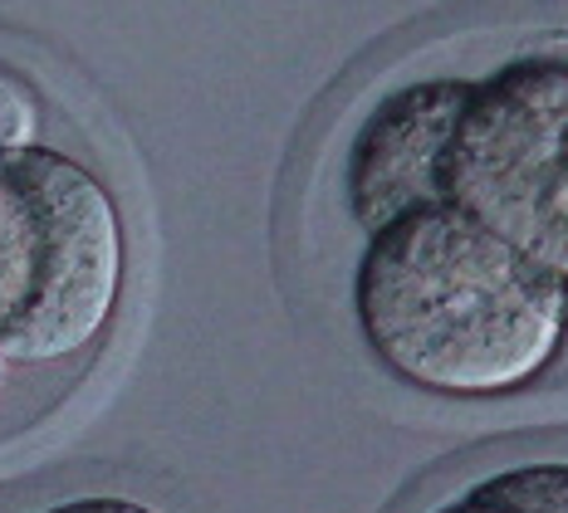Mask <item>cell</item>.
Segmentation results:
<instances>
[{"instance_id": "cell-6", "label": "cell", "mask_w": 568, "mask_h": 513, "mask_svg": "<svg viewBox=\"0 0 568 513\" xmlns=\"http://www.w3.org/2000/svg\"><path fill=\"white\" fill-rule=\"evenodd\" d=\"M44 137V99L16 64H0V157L30 152Z\"/></svg>"}, {"instance_id": "cell-1", "label": "cell", "mask_w": 568, "mask_h": 513, "mask_svg": "<svg viewBox=\"0 0 568 513\" xmlns=\"http://www.w3.org/2000/svg\"><path fill=\"white\" fill-rule=\"evenodd\" d=\"M353 318L397 381L456 401L525 391L568 342L564 284L456 206L368 230Z\"/></svg>"}, {"instance_id": "cell-2", "label": "cell", "mask_w": 568, "mask_h": 513, "mask_svg": "<svg viewBox=\"0 0 568 513\" xmlns=\"http://www.w3.org/2000/svg\"><path fill=\"white\" fill-rule=\"evenodd\" d=\"M128 240L109 186L54 147L0 157V362L54 367L113 328Z\"/></svg>"}, {"instance_id": "cell-4", "label": "cell", "mask_w": 568, "mask_h": 513, "mask_svg": "<svg viewBox=\"0 0 568 513\" xmlns=\"http://www.w3.org/2000/svg\"><path fill=\"white\" fill-rule=\"evenodd\" d=\"M460 99L466 83H417L383 99L358 127L343 182L348 211L363 230H377L417 206H442V166Z\"/></svg>"}, {"instance_id": "cell-8", "label": "cell", "mask_w": 568, "mask_h": 513, "mask_svg": "<svg viewBox=\"0 0 568 513\" xmlns=\"http://www.w3.org/2000/svg\"><path fill=\"white\" fill-rule=\"evenodd\" d=\"M10 372H16V367L0 362V411H6V397H10Z\"/></svg>"}, {"instance_id": "cell-9", "label": "cell", "mask_w": 568, "mask_h": 513, "mask_svg": "<svg viewBox=\"0 0 568 513\" xmlns=\"http://www.w3.org/2000/svg\"><path fill=\"white\" fill-rule=\"evenodd\" d=\"M564 294H568V289H564Z\"/></svg>"}, {"instance_id": "cell-5", "label": "cell", "mask_w": 568, "mask_h": 513, "mask_svg": "<svg viewBox=\"0 0 568 513\" xmlns=\"http://www.w3.org/2000/svg\"><path fill=\"white\" fill-rule=\"evenodd\" d=\"M432 513H568V460L510 464Z\"/></svg>"}, {"instance_id": "cell-7", "label": "cell", "mask_w": 568, "mask_h": 513, "mask_svg": "<svg viewBox=\"0 0 568 513\" xmlns=\"http://www.w3.org/2000/svg\"><path fill=\"white\" fill-rule=\"evenodd\" d=\"M40 513H162V509L142 504V499H123V494H79V499H59V504Z\"/></svg>"}, {"instance_id": "cell-3", "label": "cell", "mask_w": 568, "mask_h": 513, "mask_svg": "<svg viewBox=\"0 0 568 513\" xmlns=\"http://www.w3.org/2000/svg\"><path fill=\"white\" fill-rule=\"evenodd\" d=\"M442 206L568 289V64H510L460 99Z\"/></svg>"}]
</instances>
